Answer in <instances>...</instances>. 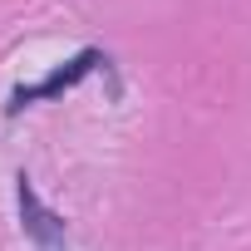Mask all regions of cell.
<instances>
[{"label":"cell","mask_w":251,"mask_h":251,"mask_svg":"<svg viewBox=\"0 0 251 251\" xmlns=\"http://www.w3.org/2000/svg\"><path fill=\"white\" fill-rule=\"evenodd\" d=\"M94 64H99V54H94V50H84V54H79L69 69H54L45 84H35V89H15V99H10V113H15V108H25V103H35V99H50V94H59V89L79 84V79H84Z\"/></svg>","instance_id":"1"},{"label":"cell","mask_w":251,"mask_h":251,"mask_svg":"<svg viewBox=\"0 0 251 251\" xmlns=\"http://www.w3.org/2000/svg\"><path fill=\"white\" fill-rule=\"evenodd\" d=\"M20 212H25V231H30L45 251H59L54 241H59V231H64V226H59V217H50V212L40 207V197H35V187H30L25 177H20Z\"/></svg>","instance_id":"2"}]
</instances>
